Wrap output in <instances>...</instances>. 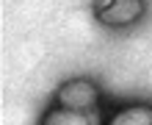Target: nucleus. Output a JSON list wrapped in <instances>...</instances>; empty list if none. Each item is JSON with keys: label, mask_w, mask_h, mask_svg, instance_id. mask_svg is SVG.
<instances>
[{"label": "nucleus", "mask_w": 152, "mask_h": 125, "mask_svg": "<svg viewBox=\"0 0 152 125\" xmlns=\"http://www.w3.org/2000/svg\"><path fill=\"white\" fill-rule=\"evenodd\" d=\"M56 100H58L61 109L88 111V109H97V103H100V89L88 78H75V81H66L58 89Z\"/></svg>", "instance_id": "f257e3e1"}, {"label": "nucleus", "mask_w": 152, "mask_h": 125, "mask_svg": "<svg viewBox=\"0 0 152 125\" xmlns=\"http://www.w3.org/2000/svg\"><path fill=\"white\" fill-rule=\"evenodd\" d=\"M94 14L102 25L122 28V25L136 22L144 14V0H97Z\"/></svg>", "instance_id": "f03ea898"}, {"label": "nucleus", "mask_w": 152, "mask_h": 125, "mask_svg": "<svg viewBox=\"0 0 152 125\" xmlns=\"http://www.w3.org/2000/svg\"><path fill=\"white\" fill-rule=\"evenodd\" d=\"M42 125H102L100 109H88V111H72V109H50L42 117Z\"/></svg>", "instance_id": "7ed1b4c3"}, {"label": "nucleus", "mask_w": 152, "mask_h": 125, "mask_svg": "<svg viewBox=\"0 0 152 125\" xmlns=\"http://www.w3.org/2000/svg\"><path fill=\"white\" fill-rule=\"evenodd\" d=\"M111 125H152V106H127L111 117Z\"/></svg>", "instance_id": "20e7f679"}]
</instances>
